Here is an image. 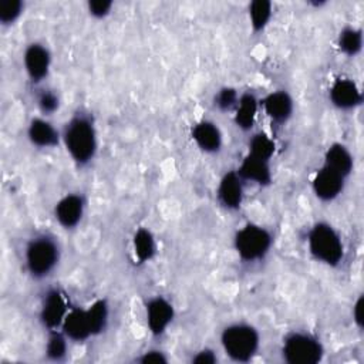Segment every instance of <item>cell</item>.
Here are the masks:
<instances>
[{
	"mask_svg": "<svg viewBox=\"0 0 364 364\" xmlns=\"http://www.w3.org/2000/svg\"><path fill=\"white\" fill-rule=\"evenodd\" d=\"M61 145L77 168L88 166L98 152V128L94 115L78 108L61 127Z\"/></svg>",
	"mask_w": 364,
	"mask_h": 364,
	"instance_id": "cell-1",
	"label": "cell"
},
{
	"mask_svg": "<svg viewBox=\"0 0 364 364\" xmlns=\"http://www.w3.org/2000/svg\"><path fill=\"white\" fill-rule=\"evenodd\" d=\"M61 260V245L55 235L37 232L31 235L23 249V264L33 280L50 277Z\"/></svg>",
	"mask_w": 364,
	"mask_h": 364,
	"instance_id": "cell-2",
	"label": "cell"
},
{
	"mask_svg": "<svg viewBox=\"0 0 364 364\" xmlns=\"http://www.w3.org/2000/svg\"><path fill=\"white\" fill-rule=\"evenodd\" d=\"M219 341L229 360L235 363H249L257 355L262 337L257 327L252 323L232 321L222 328Z\"/></svg>",
	"mask_w": 364,
	"mask_h": 364,
	"instance_id": "cell-3",
	"label": "cell"
},
{
	"mask_svg": "<svg viewBox=\"0 0 364 364\" xmlns=\"http://www.w3.org/2000/svg\"><path fill=\"white\" fill-rule=\"evenodd\" d=\"M306 243L310 256L327 267H338L344 260L346 247L343 237L326 220H317L310 226L306 235Z\"/></svg>",
	"mask_w": 364,
	"mask_h": 364,
	"instance_id": "cell-4",
	"label": "cell"
},
{
	"mask_svg": "<svg viewBox=\"0 0 364 364\" xmlns=\"http://www.w3.org/2000/svg\"><path fill=\"white\" fill-rule=\"evenodd\" d=\"M274 236L263 225L247 222L233 235V249L240 262L253 264L264 260L273 247Z\"/></svg>",
	"mask_w": 364,
	"mask_h": 364,
	"instance_id": "cell-5",
	"label": "cell"
},
{
	"mask_svg": "<svg viewBox=\"0 0 364 364\" xmlns=\"http://www.w3.org/2000/svg\"><path fill=\"white\" fill-rule=\"evenodd\" d=\"M324 354V344L309 330H291L283 336L280 355L287 364H317Z\"/></svg>",
	"mask_w": 364,
	"mask_h": 364,
	"instance_id": "cell-6",
	"label": "cell"
},
{
	"mask_svg": "<svg viewBox=\"0 0 364 364\" xmlns=\"http://www.w3.org/2000/svg\"><path fill=\"white\" fill-rule=\"evenodd\" d=\"M71 309L70 299L67 293L60 287H50L44 291L40 309H38V320L44 330L53 331L60 330L61 324Z\"/></svg>",
	"mask_w": 364,
	"mask_h": 364,
	"instance_id": "cell-7",
	"label": "cell"
},
{
	"mask_svg": "<svg viewBox=\"0 0 364 364\" xmlns=\"http://www.w3.org/2000/svg\"><path fill=\"white\" fill-rule=\"evenodd\" d=\"M53 64L50 48L41 41H31L23 51V68L28 81L34 87L43 85L48 78Z\"/></svg>",
	"mask_w": 364,
	"mask_h": 364,
	"instance_id": "cell-8",
	"label": "cell"
},
{
	"mask_svg": "<svg viewBox=\"0 0 364 364\" xmlns=\"http://www.w3.org/2000/svg\"><path fill=\"white\" fill-rule=\"evenodd\" d=\"M85 210V195L82 192H68L55 202L53 208V215L55 222L64 230H73L82 222Z\"/></svg>",
	"mask_w": 364,
	"mask_h": 364,
	"instance_id": "cell-9",
	"label": "cell"
},
{
	"mask_svg": "<svg viewBox=\"0 0 364 364\" xmlns=\"http://www.w3.org/2000/svg\"><path fill=\"white\" fill-rule=\"evenodd\" d=\"M145 321L149 333L154 337H162L175 318L173 303L162 296L156 294L145 301Z\"/></svg>",
	"mask_w": 364,
	"mask_h": 364,
	"instance_id": "cell-10",
	"label": "cell"
},
{
	"mask_svg": "<svg viewBox=\"0 0 364 364\" xmlns=\"http://www.w3.org/2000/svg\"><path fill=\"white\" fill-rule=\"evenodd\" d=\"M330 104L338 111H354L363 104V91L350 77H337L327 91Z\"/></svg>",
	"mask_w": 364,
	"mask_h": 364,
	"instance_id": "cell-11",
	"label": "cell"
},
{
	"mask_svg": "<svg viewBox=\"0 0 364 364\" xmlns=\"http://www.w3.org/2000/svg\"><path fill=\"white\" fill-rule=\"evenodd\" d=\"M260 108L272 125L282 128L294 114V100L287 90H274L260 100Z\"/></svg>",
	"mask_w": 364,
	"mask_h": 364,
	"instance_id": "cell-12",
	"label": "cell"
},
{
	"mask_svg": "<svg viewBox=\"0 0 364 364\" xmlns=\"http://www.w3.org/2000/svg\"><path fill=\"white\" fill-rule=\"evenodd\" d=\"M245 182L236 169L226 171L216 186V202L228 212H236L242 208L245 199Z\"/></svg>",
	"mask_w": 364,
	"mask_h": 364,
	"instance_id": "cell-13",
	"label": "cell"
},
{
	"mask_svg": "<svg viewBox=\"0 0 364 364\" xmlns=\"http://www.w3.org/2000/svg\"><path fill=\"white\" fill-rule=\"evenodd\" d=\"M60 330L65 334L70 343L82 344L95 337L87 307L71 306Z\"/></svg>",
	"mask_w": 364,
	"mask_h": 364,
	"instance_id": "cell-14",
	"label": "cell"
},
{
	"mask_svg": "<svg viewBox=\"0 0 364 364\" xmlns=\"http://www.w3.org/2000/svg\"><path fill=\"white\" fill-rule=\"evenodd\" d=\"M27 139L37 149H54L61 145V129L46 117H33L27 124Z\"/></svg>",
	"mask_w": 364,
	"mask_h": 364,
	"instance_id": "cell-15",
	"label": "cell"
},
{
	"mask_svg": "<svg viewBox=\"0 0 364 364\" xmlns=\"http://www.w3.org/2000/svg\"><path fill=\"white\" fill-rule=\"evenodd\" d=\"M191 138L196 148L208 155H216L223 148V132L212 119H200L191 128Z\"/></svg>",
	"mask_w": 364,
	"mask_h": 364,
	"instance_id": "cell-16",
	"label": "cell"
},
{
	"mask_svg": "<svg viewBox=\"0 0 364 364\" xmlns=\"http://www.w3.org/2000/svg\"><path fill=\"white\" fill-rule=\"evenodd\" d=\"M346 182V178L321 165L311 178V192L321 202H333L344 192Z\"/></svg>",
	"mask_w": 364,
	"mask_h": 364,
	"instance_id": "cell-17",
	"label": "cell"
},
{
	"mask_svg": "<svg viewBox=\"0 0 364 364\" xmlns=\"http://www.w3.org/2000/svg\"><path fill=\"white\" fill-rule=\"evenodd\" d=\"M236 171L245 183H252L260 188H266L273 182V172H272L270 162L255 158L249 154L243 156Z\"/></svg>",
	"mask_w": 364,
	"mask_h": 364,
	"instance_id": "cell-18",
	"label": "cell"
},
{
	"mask_svg": "<svg viewBox=\"0 0 364 364\" xmlns=\"http://www.w3.org/2000/svg\"><path fill=\"white\" fill-rule=\"evenodd\" d=\"M323 166L348 179L354 171V155L346 144L333 142L324 151Z\"/></svg>",
	"mask_w": 364,
	"mask_h": 364,
	"instance_id": "cell-19",
	"label": "cell"
},
{
	"mask_svg": "<svg viewBox=\"0 0 364 364\" xmlns=\"http://www.w3.org/2000/svg\"><path fill=\"white\" fill-rule=\"evenodd\" d=\"M259 109H260V100L252 91L240 92L237 105L233 109L235 125L243 132L252 131L256 124Z\"/></svg>",
	"mask_w": 364,
	"mask_h": 364,
	"instance_id": "cell-20",
	"label": "cell"
},
{
	"mask_svg": "<svg viewBox=\"0 0 364 364\" xmlns=\"http://www.w3.org/2000/svg\"><path fill=\"white\" fill-rule=\"evenodd\" d=\"M132 253L139 264L151 262L156 255V239L146 228H139L132 236Z\"/></svg>",
	"mask_w": 364,
	"mask_h": 364,
	"instance_id": "cell-21",
	"label": "cell"
},
{
	"mask_svg": "<svg viewBox=\"0 0 364 364\" xmlns=\"http://www.w3.org/2000/svg\"><path fill=\"white\" fill-rule=\"evenodd\" d=\"M363 44H364V37H363V30L360 27L347 24L338 31L337 48L346 57L348 58L357 57L363 50Z\"/></svg>",
	"mask_w": 364,
	"mask_h": 364,
	"instance_id": "cell-22",
	"label": "cell"
},
{
	"mask_svg": "<svg viewBox=\"0 0 364 364\" xmlns=\"http://www.w3.org/2000/svg\"><path fill=\"white\" fill-rule=\"evenodd\" d=\"M247 17L255 33H262L273 17V3L269 0H253L247 6Z\"/></svg>",
	"mask_w": 364,
	"mask_h": 364,
	"instance_id": "cell-23",
	"label": "cell"
},
{
	"mask_svg": "<svg viewBox=\"0 0 364 364\" xmlns=\"http://www.w3.org/2000/svg\"><path fill=\"white\" fill-rule=\"evenodd\" d=\"M34 102H36V107H37L40 115L48 118L60 109L61 97L57 90L47 87V85L46 87L40 85V87H36Z\"/></svg>",
	"mask_w": 364,
	"mask_h": 364,
	"instance_id": "cell-24",
	"label": "cell"
},
{
	"mask_svg": "<svg viewBox=\"0 0 364 364\" xmlns=\"http://www.w3.org/2000/svg\"><path fill=\"white\" fill-rule=\"evenodd\" d=\"M274 152H276V142L264 131L253 132L249 136V141H247V154L249 155L270 162Z\"/></svg>",
	"mask_w": 364,
	"mask_h": 364,
	"instance_id": "cell-25",
	"label": "cell"
},
{
	"mask_svg": "<svg viewBox=\"0 0 364 364\" xmlns=\"http://www.w3.org/2000/svg\"><path fill=\"white\" fill-rule=\"evenodd\" d=\"M70 340L61 330L47 331V341L44 346V354L48 361L61 363L67 360Z\"/></svg>",
	"mask_w": 364,
	"mask_h": 364,
	"instance_id": "cell-26",
	"label": "cell"
},
{
	"mask_svg": "<svg viewBox=\"0 0 364 364\" xmlns=\"http://www.w3.org/2000/svg\"><path fill=\"white\" fill-rule=\"evenodd\" d=\"M95 337L102 334L109 323V304L105 299H97L87 306Z\"/></svg>",
	"mask_w": 364,
	"mask_h": 364,
	"instance_id": "cell-27",
	"label": "cell"
},
{
	"mask_svg": "<svg viewBox=\"0 0 364 364\" xmlns=\"http://www.w3.org/2000/svg\"><path fill=\"white\" fill-rule=\"evenodd\" d=\"M239 95L240 92L235 88V87H220L212 98V104L213 107L220 111V112H233V109L237 105L239 101Z\"/></svg>",
	"mask_w": 364,
	"mask_h": 364,
	"instance_id": "cell-28",
	"label": "cell"
},
{
	"mask_svg": "<svg viewBox=\"0 0 364 364\" xmlns=\"http://www.w3.org/2000/svg\"><path fill=\"white\" fill-rule=\"evenodd\" d=\"M26 10V3L21 0H3L0 1V24L10 27L20 20Z\"/></svg>",
	"mask_w": 364,
	"mask_h": 364,
	"instance_id": "cell-29",
	"label": "cell"
},
{
	"mask_svg": "<svg viewBox=\"0 0 364 364\" xmlns=\"http://www.w3.org/2000/svg\"><path fill=\"white\" fill-rule=\"evenodd\" d=\"M88 14L95 20L107 18L114 9V1L111 0H90L85 4Z\"/></svg>",
	"mask_w": 364,
	"mask_h": 364,
	"instance_id": "cell-30",
	"label": "cell"
},
{
	"mask_svg": "<svg viewBox=\"0 0 364 364\" xmlns=\"http://www.w3.org/2000/svg\"><path fill=\"white\" fill-rule=\"evenodd\" d=\"M135 361L142 363V364H149V363H168L169 358L166 355L165 351L159 350V348H149L144 353H141V355H138L135 358Z\"/></svg>",
	"mask_w": 364,
	"mask_h": 364,
	"instance_id": "cell-31",
	"label": "cell"
},
{
	"mask_svg": "<svg viewBox=\"0 0 364 364\" xmlns=\"http://www.w3.org/2000/svg\"><path fill=\"white\" fill-rule=\"evenodd\" d=\"M191 361L196 363V364H215L218 361V355H216L215 350L205 347V348L195 351Z\"/></svg>",
	"mask_w": 364,
	"mask_h": 364,
	"instance_id": "cell-32",
	"label": "cell"
},
{
	"mask_svg": "<svg viewBox=\"0 0 364 364\" xmlns=\"http://www.w3.org/2000/svg\"><path fill=\"white\" fill-rule=\"evenodd\" d=\"M363 306H364V297H363V294H360L357 299H355V301L353 303V310H351V316H353V321H354V324H355V327L358 328V330H361L363 328Z\"/></svg>",
	"mask_w": 364,
	"mask_h": 364,
	"instance_id": "cell-33",
	"label": "cell"
}]
</instances>
